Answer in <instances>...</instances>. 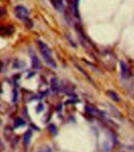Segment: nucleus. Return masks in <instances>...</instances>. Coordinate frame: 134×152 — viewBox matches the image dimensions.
Listing matches in <instances>:
<instances>
[{
  "instance_id": "f257e3e1",
  "label": "nucleus",
  "mask_w": 134,
  "mask_h": 152,
  "mask_svg": "<svg viewBox=\"0 0 134 152\" xmlns=\"http://www.w3.org/2000/svg\"><path fill=\"white\" fill-rule=\"evenodd\" d=\"M37 45L39 47V51H40L42 56L44 58V59L45 60L46 63L52 68H56V63L54 62V60L52 58L51 51L49 47L41 40H37Z\"/></svg>"
},
{
  "instance_id": "f03ea898",
  "label": "nucleus",
  "mask_w": 134,
  "mask_h": 152,
  "mask_svg": "<svg viewBox=\"0 0 134 152\" xmlns=\"http://www.w3.org/2000/svg\"><path fill=\"white\" fill-rule=\"evenodd\" d=\"M14 15L16 18L21 21H26L29 19V10L23 6H17L14 8Z\"/></svg>"
},
{
  "instance_id": "7ed1b4c3",
  "label": "nucleus",
  "mask_w": 134,
  "mask_h": 152,
  "mask_svg": "<svg viewBox=\"0 0 134 152\" xmlns=\"http://www.w3.org/2000/svg\"><path fill=\"white\" fill-rule=\"evenodd\" d=\"M30 58L32 60V67L35 69H39L41 68V62L38 58V57L36 56V54L33 51H30L29 52Z\"/></svg>"
},
{
  "instance_id": "20e7f679",
  "label": "nucleus",
  "mask_w": 134,
  "mask_h": 152,
  "mask_svg": "<svg viewBox=\"0 0 134 152\" xmlns=\"http://www.w3.org/2000/svg\"><path fill=\"white\" fill-rule=\"evenodd\" d=\"M120 69H121V73H122V77L128 78L131 76V72L129 69L128 66L124 62H120Z\"/></svg>"
},
{
  "instance_id": "39448f33",
  "label": "nucleus",
  "mask_w": 134,
  "mask_h": 152,
  "mask_svg": "<svg viewBox=\"0 0 134 152\" xmlns=\"http://www.w3.org/2000/svg\"><path fill=\"white\" fill-rule=\"evenodd\" d=\"M14 31V29L12 26H3L0 27V35L6 36V35H11Z\"/></svg>"
},
{
  "instance_id": "423d86ee",
  "label": "nucleus",
  "mask_w": 134,
  "mask_h": 152,
  "mask_svg": "<svg viewBox=\"0 0 134 152\" xmlns=\"http://www.w3.org/2000/svg\"><path fill=\"white\" fill-rule=\"evenodd\" d=\"M50 83H51V90L53 91L54 92H58V90L59 88V83H58V80L56 77H52L50 81Z\"/></svg>"
},
{
  "instance_id": "0eeeda50",
  "label": "nucleus",
  "mask_w": 134,
  "mask_h": 152,
  "mask_svg": "<svg viewBox=\"0 0 134 152\" xmlns=\"http://www.w3.org/2000/svg\"><path fill=\"white\" fill-rule=\"evenodd\" d=\"M52 6L54 9L57 10H61L63 8V0H50Z\"/></svg>"
},
{
  "instance_id": "6e6552de",
  "label": "nucleus",
  "mask_w": 134,
  "mask_h": 152,
  "mask_svg": "<svg viewBox=\"0 0 134 152\" xmlns=\"http://www.w3.org/2000/svg\"><path fill=\"white\" fill-rule=\"evenodd\" d=\"M107 95L109 96V97H110L113 101H119V96H118V94H117L114 91H113V90H109V91H107Z\"/></svg>"
},
{
  "instance_id": "1a4fd4ad",
  "label": "nucleus",
  "mask_w": 134,
  "mask_h": 152,
  "mask_svg": "<svg viewBox=\"0 0 134 152\" xmlns=\"http://www.w3.org/2000/svg\"><path fill=\"white\" fill-rule=\"evenodd\" d=\"M32 137V132L31 130H28V131L24 133V137H23V141H24V144H29Z\"/></svg>"
},
{
  "instance_id": "9d476101",
  "label": "nucleus",
  "mask_w": 134,
  "mask_h": 152,
  "mask_svg": "<svg viewBox=\"0 0 134 152\" xmlns=\"http://www.w3.org/2000/svg\"><path fill=\"white\" fill-rule=\"evenodd\" d=\"M25 125V121L21 117H17L14 120V127L15 128H19L21 126H24Z\"/></svg>"
},
{
  "instance_id": "9b49d317",
  "label": "nucleus",
  "mask_w": 134,
  "mask_h": 152,
  "mask_svg": "<svg viewBox=\"0 0 134 152\" xmlns=\"http://www.w3.org/2000/svg\"><path fill=\"white\" fill-rule=\"evenodd\" d=\"M48 129H49V131L51 132V134L54 135V136H55L58 133V129H57L56 126L53 124H50L48 125Z\"/></svg>"
},
{
  "instance_id": "f8f14e48",
  "label": "nucleus",
  "mask_w": 134,
  "mask_h": 152,
  "mask_svg": "<svg viewBox=\"0 0 134 152\" xmlns=\"http://www.w3.org/2000/svg\"><path fill=\"white\" fill-rule=\"evenodd\" d=\"M78 3L79 0H74L73 1V10H74L75 16L78 17L79 16V11H78Z\"/></svg>"
},
{
  "instance_id": "ddd939ff",
  "label": "nucleus",
  "mask_w": 134,
  "mask_h": 152,
  "mask_svg": "<svg viewBox=\"0 0 134 152\" xmlns=\"http://www.w3.org/2000/svg\"><path fill=\"white\" fill-rule=\"evenodd\" d=\"M17 98H18V92H17V90H13V98H12V101L14 102H16L17 100Z\"/></svg>"
},
{
  "instance_id": "4468645a",
  "label": "nucleus",
  "mask_w": 134,
  "mask_h": 152,
  "mask_svg": "<svg viewBox=\"0 0 134 152\" xmlns=\"http://www.w3.org/2000/svg\"><path fill=\"white\" fill-rule=\"evenodd\" d=\"M39 152H52V151H51V149L50 147H44L43 149L40 150V151Z\"/></svg>"
},
{
  "instance_id": "2eb2a0df",
  "label": "nucleus",
  "mask_w": 134,
  "mask_h": 152,
  "mask_svg": "<svg viewBox=\"0 0 134 152\" xmlns=\"http://www.w3.org/2000/svg\"><path fill=\"white\" fill-rule=\"evenodd\" d=\"M43 110H44V107H43V105L42 104L38 105V107H37V108H36V111H37V112L39 113V112L42 111Z\"/></svg>"
},
{
  "instance_id": "dca6fc26",
  "label": "nucleus",
  "mask_w": 134,
  "mask_h": 152,
  "mask_svg": "<svg viewBox=\"0 0 134 152\" xmlns=\"http://www.w3.org/2000/svg\"><path fill=\"white\" fill-rule=\"evenodd\" d=\"M4 13H5V10L3 9V8H0V17H1Z\"/></svg>"
},
{
  "instance_id": "f3484780",
  "label": "nucleus",
  "mask_w": 134,
  "mask_h": 152,
  "mask_svg": "<svg viewBox=\"0 0 134 152\" xmlns=\"http://www.w3.org/2000/svg\"><path fill=\"white\" fill-rule=\"evenodd\" d=\"M3 62H2L0 61V72L2 71V69H3Z\"/></svg>"
}]
</instances>
